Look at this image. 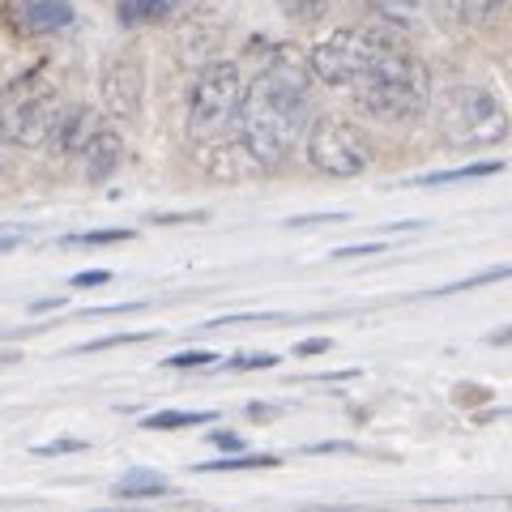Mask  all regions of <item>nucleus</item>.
Instances as JSON below:
<instances>
[{
    "mask_svg": "<svg viewBox=\"0 0 512 512\" xmlns=\"http://www.w3.org/2000/svg\"><path fill=\"white\" fill-rule=\"evenodd\" d=\"M128 231H94V235H77V244H120Z\"/></svg>",
    "mask_w": 512,
    "mask_h": 512,
    "instance_id": "nucleus-21",
    "label": "nucleus"
},
{
    "mask_svg": "<svg viewBox=\"0 0 512 512\" xmlns=\"http://www.w3.org/2000/svg\"><path fill=\"white\" fill-rule=\"evenodd\" d=\"M180 0H120V18L128 26H141V22H163L167 13H175Z\"/></svg>",
    "mask_w": 512,
    "mask_h": 512,
    "instance_id": "nucleus-12",
    "label": "nucleus"
},
{
    "mask_svg": "<svg viewBox=\"0 0 512 512\" xmlns=\"http://www.w3.org/2000/svg\"><path fill=\"white\" fill-rule=\"evenodd\" d=\"M214 414H154V419H146V427H192V423H210Z\"/></svg>",
    "mask_w": 512,
    "mask_h": 512,
    "instance_id": "nucleus-18",
    "label": "nucleus"
},
{
    "mask_svg": "<svg viewBox=\"0 0 512 512\" xmlns=\"http://www.w3.org/2000/svg\"><path fill=\"white\" fill-rule=\"evenodd\" d=\"M77 448H86L82 440H56V444H43V448H35V453H77Z\"/></svg>",
    "mask_w": 512,
    "mask_h": 512,
    "instance_id": "nucleus-22",
    "label": "nucleus"
},
{
    "mask_svg": "<svg viewBox=\"0 0 512 512\" xmlns=\"http://www.w3.org/2000/svg\"><path fill=\"white\" fill-rule=\"evenodd\" d=\"M103 128V120H99V111L94 107H73L69 116L60 120V128H56V146H60V154H82L86 146H90V137Z\"/></svg>",
    "mask_w": 512,
    "mask_h": 512,
    "instance_id": "nucleus-11",
    "label": "nucleus"
},
{
    "mask_svg": "<svg viewBox=\"0 0 512 512\" xmlns=\"http://www.w3.org/2000/svg\"><path fill=\"white\" fill-rule=\"evenodd\" d=\"M359 107L367 116H376L384 124H410L419 120L431 103V77L419 60L397 39H384L380 52L367 60V69L350 82Z\"/></svg>",
    "mask_w": 512,
    "mask_h": 512,
    "instance_id": "nucleus-2",
    "label": "nucleus"
},
{
    "mask_svg": "<svg viewBox=\"0 0 512 512\" xmlns=\"http://www.w3.org/2000/svg\"><path fill=\"white\" fill-rule=\"evenodd\" d=\"M167 363L171 367H205V363H214V355H205V350H188V355H175Z\"/></svg>",
    "mask_w": 512,
    "mask_h": 512,
    "instance_id": "nucleus-20",
    "label": "nucleus"
},
{
    "mask_svg": "<svg viewBox=\"0 0 512 512\" xmlns=\"http://www.w3.org/2000/svg\"><path fill=\"white\" fill-rule=\"evenodd\" d=\"M116 495H167V483H154V474H141V483H120Z\"/></svg>",
    "mask_w": 512,
    "mask_h": 512,
    "instance_id": "nucleus-19",
    "label": "nucleus"
},
{
    "mask_svg": "<svg viewBox=\"0 0 512 512\" xmlns=\"http://www.w3.org/2000/svg\"><path fill=\"white\" fill-rule=\"evenodd\" d=\"M504 171V163H470V167H457V171H436V175H423L414 184H457V180H483V175Z\"/></svg>",
    "mask_w": 512,
    "mask_h": 512,
    "instance_id": "nucleus-14",
    "label": "nucleus"
},
{
    "mask_svg": "<svg viewBox=\"0 0 512 512\" xmlns=\"http://www.w3.org/2000/svg\"><path fill=\"white\" fill-rule=\"evenodd\" d=\"M320 350H329V342L325 338H312V342H299L295 355H320Z\"/></svg>",
    "mask_w": 512,
    "mask_h": 512,
    "instance_id": "nucleus-26",
    "label": "nucleus"
},
{
    "mask_svg": "<svg viewBox=\"0 0 512 512\" xmlns=\"http://www.w3.org/2000/svg\"><path fill=\"white\" fill-rule=\"evenodd\" d=\"M214 444H218V448H227V453H239V448H244L235 436H214Z\"/></svg>",
    "mask_w": 512,
    "mask_h": 512,
    "instance_id": "nucleus-28",
    "label": "nucleus"
},
{
    "mask_svg": "<svg viewBox=\"0 0 512 512\" xmlns=\"http://www.w3.org/2000/svg\"><path fill=\"white\" fill-rule=\"evenodd\" d=\"M346 214H312V218H291V227H312V222H342Z\"/></svg>",
    "mask_w": 512,
    "mask_h": 512,
    "instance_id": "nucleus-24",
    "label": "nucleus"
},
{
    "mask_svg": "<svg viewBox=\"0 0 512 512\" xmlns=\"http://www.w3.org/2000/svg\"><path fill=\"white\" fill-rule=\"evenodd\" d=\"M308 73L312 56L303 60L299 52H278V60L244 90L239 141L261 167H278L308 128Z\"/></svg>",
    "mask_w": 512,
    "mask_h": 512,
    "instance_id": "nucleus-1",
    "label": "nucleus"
},
{
    "mask_svg": "<svg viewBox=\"0 0 512 512\" xmlns=\"http://www.w3.org/2000/svg\"><path fill=\"white\" fill-rule=\"evenodd\" d=\"M64 120L60 90L43 69H30L0 90V137L18 141V146H43L56 137Z\"/></svg>",
    "mask_w": 512,
    "mask_h": 512,
    "instance_id": "nucleus-3",
    "label": "nucleus"
},
{
    "mask_svg": "<svg viewBox=\"0 0 512 512\" xmlns=\"http://www.w3.org/2000/svg\"><path fill=\"white\" fill-rule=\"evenodd\" d=\"M436 124L448 146H495L508 137V111L483 86H453L436 103Z\"/></svg>",
    "mask_w": 512,
    "mask_h": 512,
    "instance_id": "nucleus-5",
    "label": "nucleus"
},
{
    "mask_svg": "<svg viewBox=\"0 0 512 512\" xmlns=\"http://www.w3.org/2000/svg\"><path fill=\"white\" fill-rule=\"evenodd\" d=\"M137 103H141V69H137L133 52H124V56L111 60L107 73H103V107L120 120H133Z\"/></svg>",
    "mask_w": 512,
    "mask_h": 512,
    "instance_id": "nucleus-8",
    "label": "nucleus"
},
{
    "mask_svg": "<svg viewBox=\"0 0 512 512\" xmlns=\"http://www.w3.org/2000/svg\"><path fill=\"white\" fill-rule=\"evenodd\" d=\"M308 158H312L316 171L350 180V175L367 171L372 146H367V133L359 124H350L342 116H325V120H316L312 133H308Z\"/></svg>",
    "mask_w": 512,
    "mask_h": 512,
    "instance_id": "nucleus-6",
    "label": "nucleus"
},
{
    "mask_svg": "<svg viewBox=\"0 0 512 512\" xmlns=\"http://www.w3.org/2000/svg\"><path fill=\"white\" fill-rule=\"evenodd\" d=\"M103 282H111V274H107V269H90V274L73 278V286H103Z\"/></svg>",
    "mask_w": 512,
    "mask_h": 512,
    "instance_id": "nucleus-23",
    "label": "nucleus"
},
{
    "mask_svg": "<svg viewBox=\"0 0 512 512\" xmlns=\"http://www.w3.org/2000/svg\"><path fill=\"white\" fill-rule=\"evenodd\" d=\"M384 39L389 35H376V30H338L312 52V73L329 86H350L367 69V60L380 52Z\"/></svg>",
    "mask_w": 512,
    "mask_h": 512,
    "instance_id": "nucleus-7",
    "label": "nucleus"
},
{
    "mask_svg": "<svg viewBox=\"0 0 512 512\" xmlns=\"http://www.w3.org/2000/svg\"><path fill=\"white\" fill-rule=\"evenodd\" d=\"M9 22L18 35H52L73 26L69 0H9Z\"/></svg>",
    "mask_w": 512,
    "mask_h": 512,
    "instance_id": "nucleus-9",
    "label": "nucleus"
},
{
    "mask_svg": "<svg viewBox=\"0 0 512 512\" xmlns=\"http://www.w3.org/2000/svg\"><path fill=\"white\" fill-rule=\"evenodd\" d=\"M367 9L389 26H414L419 22V0H367Z\"/></svg>",
    "mask_w": 512,
    "mask_h": 512,
    "instance_id": "nucleus-13",
    "label": "nucleus"
},
{
    "mask_svg": "<svg viewBox=\"0 0 512 512\" xmlns=\"http://www.w3.org/2000/svg\"><path fill=\"white\" fill-rule=\"evenodd\" d=\"M380 248H384V244L376 239V244H359V248H338L333 256H338V261H342V256H367V252H380Z\"/></svg>",
    "mask_w": 512,
    "mask_h": 512,
    "instance_id": "nucleus-25",
    "label": "nucleus"
},
{
    "mask_svg": "<svg viewBox=\"0 0 512 512\" xmlns=\"http://www.w3.org/2000/svg\"><path fill=\"white\" fill-rule=\"evenodd\" d=\"M282 9L291 13V18H299V22H316V18H325V0H282Z\"/></svg>",
    "mask_w": 512,
    "mask_h": 512,
    "instance_id": "nucleus-17",
    "label": "nucleus"
},
{
    "mask_svg": "<svg viewBox=\"0 0 512 512\" xmlns=\"http://www.w3.org/2000/svg\"><path fill=\"white\" fill-rule=\"evenodd\" d=\"M235 367H274L269 355H248V359H235Z\"/></svg>",
    "mask_w": 512,
    "mask_h": 512,
    "instance_id": "nucleus-27",
    "label": "nucleus"
},
{
    "mask_svg": "<svg viewBox=\"0 0 512 512\" xmlns=\"http://www.w3.org/2000/svg\"><path fill=\"white\" fill-rule=\"evenodd\" d=\"M239 107H244V82L239 69L227 60L201 64V77L192 86L188 103V137L197 146H218L231 137V128H239Z\"/></svg>",
    "mask_w": 512,
    "mask_h": 512,
    "instance_id": "nucleus-4",
    "label": "nucleus"
},
{
    "mask_svg": "<svg viewBox=\"0 0 512 512\" xmlns=\"http://www.w3.org/2000/svg\"><path fill=\"white\" fill-rule=\"evenodd\" d=\"M278 466V457H231V461H210L201 470H269Z\"/></svg>",
    "mask_w": 512,
    "mask_h": 512,
    "instance_id": "nucleus-16",
    "label": "nucleus"
},
{
    "mask_svg": "<svg viewBox=\"0 0 512 512\" xmlns=\"http://www.w3.org/2000/svg\"><path fill=\"white\" fill-rule=\"evenodd\" d=\"M120 158H124V141L116 137V133H111V128L103 124L99 128V133H94L90 137V146L82 150V163H86V175H90V180L94 184H99V180H107V175L111 171H116L120 167Z\"/></svg>",
    "mask_w": 512,
    "mask_h": 512,
    "instance_id": "nucleus-10",
    "label": "nucleus"
},
{
    "mask_svg": "<svg viewBox=\"0 0 512 512\" xmlns=\"http://www.w3.org/2000/svg\"><path fill=\"white\" fill-rule=\"evenodd\" d=\"M500 9H508V0H457L461 22H470V26H483V22H491Z\"/></svg>",
    "mask_w": 512,
    "mask_h": 512,
    "instance_id": "nucleus-15",
    "label": "nucleus"
}]
</instances>
